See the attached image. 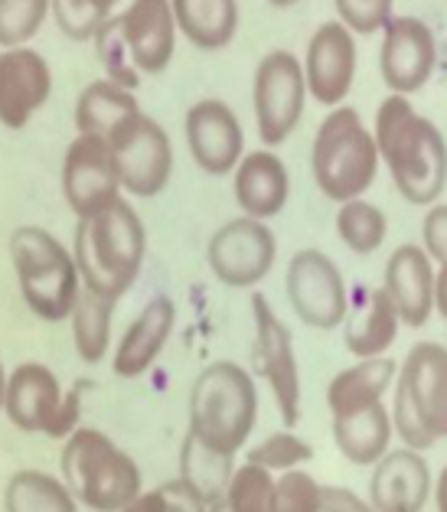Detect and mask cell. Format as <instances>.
I'll return each instance as SVG.
<instances>
[{"label":"cell","mask_w":447,"mask_h":512,"mask_svg":"<svg viewBox=\"0 0 447 512\" xmlns=\"http://www.w3.org/2000/svg\"><path fill=\"white\" fill-rule=\"evenodd\" d=\"M10 261L20 284L23 304L40 320H69L82 294V274L76 255L53 232L40 226H20L10 235Z\"/></svg>","instance_id":"3"},{"label":"cell","mask_w":447,"mask_h":512,"mask_svg":"<svg viewBox=\"0 0 447 512\" xmlns=\"http://www.w3.org/2000/svg\"><path fill=\"white\" fill-rule=\"evenodd\" d=\"M118 512H164V490H151V493L134 496L131 503Z\"/></svg>","instance_id":"45"},{"label":"cell","mask_w":447,"mask_h":512,"mask_svg":"<svg viewBox=\"0 0 447 512\" xmlns=\"http://www.w3.org/2000/svg\"><path fill=\"white\" fill-rule=\"evenodd\" d=\"M186 147L196 160V167L209 177L235 173L245 157V134L235 111L219 98H203L186 111Z\"/></svg>","instance_id":"14"},{"label":"cell","mask_w":447,"mask_h":512,"mask_svg":"<svg viewBox=\"0 0 447 512\" xmlns=\"http://www.w3.org/2000/svg\"><path fill=\"white\" fill-rule=\"evenodd\" d=\"M115 297L95 294L82 287L76 310H72V340L82 362H102L111 346V317H115Z\"/></svg>","instance_id":"31"},{"label":"cell","mask_w":447,"mask_h":512,"mask_svg":"<svg viewBox=\"0 0 447 512\" xmlns=\"http://www.w3.org/2000/svg\"><path fill=\"white\" fill-rule=\"evenodd\" d=\"M310 457H314V447H310L304 437H297L291 431H278V434H268L262 444H255L252 451H248V464L265 467L271 473H288L307 464Z\"/></svg>","instance_id":"37"},{"label":"cell","mask_w":447,"mask_h":512,"mask_svg":"<svg viewBox=\"0 0 447 512\" xmlns=\"http://www.w3.org/2000/svg\"><path fill=\"white\" fill-rule=\"evenodd\" d=\"M72 255L82 274V287L121 301L138 281L147 258V232L138 209L118 196L115 203L79 219Z\"/></svg>","instance_id":"2"},{"label":"cell","mask_w":447,"mask_h":512,"mask_svg":"<svg viewBox=\"0 0 447 512\" xmlns=\"http://www.w3.org/2000/svg\"><path fill=\"white\" fill-rule=\"evenodd\" d=\"M431 470L421 451H392L372 470L369 503L379 512H421L431 496Z\"/></svg>","instance_id":"20"},{"label":"cell","mask_w":447,"mask_h":512,"mask_svg":"<svg viewBox=\"0 0 447 512\" xmlns=\"http://www.w3.org/2000/svg\"><path fill=\"white\" fill-rule=\"evenodd\" d=\"M111 157H115L121 190H128L131 196L151 199L170 183L173 173V147L170 137L160 124L138 111L124 124H118L108 134Z\"/></svg>","instance_id":"8"},{"label":"cell","mask_w":447,"mask_h":512,"mask_svg":"<svg viewBox=\"0 0 447 512\" xmlns=\"http://www.w3.org/2000/svg\"><path fill=\"white\" fill-rule=\"evenodd\" d=\"M49 10L53 0H0V46H27L40 33Z\"/></svg>","instance_id":"34"},{"label":"cell","mask_w":447,"mask_h":512,"mask_svg":"<svg viewBox=\"0 0 447 512\" xmlns=\"http://www.w3.org/2000/svg\"><path fill=\"white\" fill-rule=\"evenodd\" d=\"M421 239H425V252L447 265V206H431L425 222H421Z\"/></svg>","instance_id":"42"},{"label":"cell","mask_w":447,"mask_h":512,"mask_svg":"<svg viewBox=\"0 0 447 512\" xmlns=\"http://www.w3.org/2000/svg\"><path fill=\"white\" fill-rule=\"evenodd\" d=\"M288 301L314 330H337L350 314V294L337 261L320 248H301L288 265Z\"/></svg>","instance_id":"10"},{"label":"cell","mask_w":447,"mask_h":512,"mask_svg":"<svg viewBox=\"0 0 447 512\" xmlns=\"http://www.w3.org/2000/svg\"><path fill=\"white\" fill-rule=\"evenodd\" d=\"M82 395H85V382H79V385H72V389L62 395V405H59V411H56V418H53V424L46 428V434L49 437H56V441H66L69 434H76L79 428V415H82Z\"/></svg>","instance_id":"41"},{"label":"cell","mask_w":447,"mask_h":512,"mask_svg":"<svg viewBox=\"0 0 447 512\" xmlns=\"http://www.w3.org/2000/svg\"><path fill=\"white\" fill-rule=\"evenodd\" d=\"M320 512H379V509L369 499L346 490V486H320Z\"/></svg>","instance_id":"43"},{"label":"cell","mask_w":447,"mask_h":512,"mask_svg":"<svg viewBox=\"0 0 447 512\" xmlns=\"http://www.w3.org/2000/svg\"><path fill=\"white\" fill-rule=\"evenodd\" d=\"M333 4L353 33H376L389 27L395 0H333Z\"/></svg>","instance_id":"39"},{"label":"cell","mask_w":447,"mask_h":512,"mask_svg":"<svg viewBox=\"0 0 447 512\" xmlns=\"http://www.w3.org/2000/svg\"><path fill=\"white\" fill-rule=\"evenodd\" d=\"M235 203L252 219H275L288 206L291 177L284 160L271 151H252L235 167Z\"/></svg>","instance_id":"23"},{"label":"cell","mask_w":447,"mask_h":512,"mask_svg":"<svg viewBox=\"0 0 447 512\" xmlns=\"http://www.w3.org/2000/svg\"><path fill=\"white\" fill-rule=\"evenodd\" d=\"M278 258V239L262 219L239 216L219 226L213 232L206 248L209 271L216 274L219 284L245 291L268 278V271L275 268Z\"/></svg>","instance_id":"9"},{"label":"cell","mask_w":447,"mask_h":512,"mask_svg":"<svg viewBox=\"0 0 447 512\" xmlns=\"http://www.w3.org/2000/svg\"><path fill=\"white\" fill-rule=\"evenodd\" d=\"M7 372H4V362H0V415H4V405H7Z\"/></svg>","instance_id":"48"},{"label":"cell","mask_w":447,"mask_h":512,"mask_svg":"<svg viewBox=\"0 0 447 512\" xmlns=\"http://www.w3.org/2000/svg\"><path fill=\"white\" fill-rule=\"evenodd\" d=\"M271 493H275V473L255 464L235 467L232 480L209 512H271Z\"/></svg>","instance_id":"33"},{"label":"cell","mask_w":447,"mask_h":512,"mask_svg":"<svg viewBox=\"0 0 447 512\" xmlns=\"http://www.w3.org/2000/svg\"><path fill=\"white\" fill-rule=\"evenodd\" d=\"M395 372H399L395 359L372 356V359H359L356 366L343 369L340 376H333L327 389V405L333 411V418L379 405L382 398H386V392L392 389Z\"/></svg>","instance_id":"26"},{"label":"cell","mask_w":447,"mask_h":512,"mask_svg":"<svg viewBox=\"0 0 447 512\" xmlns=\"http://www.w3.org/2000/svg\"><path fill=\"white\" fill-rule=\"evenodd\" d=\"M258 418L255 379L239 362H213L190 389V434L222 454H239Z\"/></svg>","instance_id":"4"},{"label":"cell","mask_w":447,"mask_h":512,"mask_svg":"<svg viewBox=\"0 0 447 512\" xmlns=\"http://www.w3.org/2000/svg\"><path fill=\"white\" fill-rule=\"evenodd\" d=\"M386 232H389V222H386V212L379 206L366 203L363 196L350 199V203H340L337 235L353 255L366 258L372 252H379L382 242H386Z\"/></svg>","instance_id":"32"},{"label":"cell","mask_w":447,"mask_h":512,"mask_svg":"<svg viewBox=\"0 0 447 512\" xmlns=\"http://www.w3.org/2000/svg\"><path fill=\"white\" fill-rule=\"evenodd\" d=\"M170 4L177 30L206 53L226 49L239 30V0H170Z\"/></svg>","instance_id":"27"},{"label":"cell","mask_w":447,"mask_h":512,"mask_svg":"<svg viewBox=\"0 0 447 512\" xmlns=\"http://www.w3.org/2000/svg\"><path fill=\"white\" fill-rule=\"evenodd\" d=\"M49 92H53V69L36 49H0V124L4 128H27L30 118L49 102Z\"/></svg>","instance_id":"16"},{"label":"cell","mask_w":447,"mask_h":512,"mask_svg":"<svg viewBox=\"0 0 447 512\" xmlns=\"http://www.w3.org/2000/svg\"><path fill=\"white\" fill-rule=\"evenodd\" d=\"M434 62H438V43L425 20L418 17H392L382 30L379 72L392 95H412L425 89Z\"/></svg>","instance_id":"13"},{"label":"cell","mask_w":447,"mask_h":512,"mask_svg":"<svg viewBox=\"0 0 447 512\" xmlns=\"http://www.w3.org/2000/svg\"><path fill=\"white\" fill-rule=\"evenodd\" d=\"M7 512H79L66 480L49 477L43 470H17L4 493Z\"/></svg>","instance_id":"30"},{"label":"cell","mask_w":447,"mask_h":512,"mask_svg":"<svg viewBox=\"0 0 447 512\" xmlns=\"http://www.w3.org/2000/svg\"><path fill=\"white\" fill-rule=\"evenodd\" d=\"M346 349L359 359L382 356L399 336L402 320L395 314L389 294L382 287H359L356 301L350 304L346 314Z\"/></svg>","instance_id":"24"},{"label":"cell","mask_w":447,"mask_h":512,"mask_svg":"<svg viewBox=\"0 0 447 512\" xmlns=\"http://www.w3.org/2000/svg\"><path fill=\"white\" fill-rule=\"evenodd\" d=\"M399 389L425 421V428L438 437H447V346L415 343L402 362Z\"/></svg>","instance_id":"19"},{"label":"cell","mask_w":447,"mask_h":512,"mask_svg":"<svg viewBox=\"0 0 447 512\" xmlns=\"http://www.w3.org/2000/svg\"><path fill=\"white\" fill-rule=\"evenodd\" d=\"M376 144L392 183L408 203L431 206L447 186V141L405 95H389L376 115Z\"/></svg>","instance_id":"1"},{"label":"cell","mask_w":447,"mask_h":512,"mask_svg":"<svg viewBox=\"0 0 447 512\" xmlns=\"http://www.w3.org/2000/svg\"><path fill=\"white\" fill-rule=\"evenodd\" d=\"M255 314V362L258 372L275 392V402L281 408L284 424H297L301 418V372H297V353L291 330L275 310H271L268 297H252Z\"/></svg>","instance_id":"11"},{"label":"cell","mask_w":447,"mask_h":512,"mask_svg":"<svg viewBox=\"0 0 447 512\" xmlns=\"http://www.w3.org/2000/svg\"><path fill=\"white\" fill-rule=\"evenodd\" d=\"M164 490V512H209L206 499L200 493H193L180 477L160 486Z\"/></svg>","instance_id":"44"},{"label":"cell","mask_w":447,"mask_h":512,"mask_svg":"<svg viewBox=\"0 0 447 512\" xmlns=\"http://www.w3.org/2000/svg\"><path fill=\"white\" fill-rule=\"evenodd\" d=\"M307 92L314 102L340 108L356 79V40L343 20L320 23L307 43L304 56Z\"/></svg>","instance_id":"15"},{"label":"cell","mask_w":447,"mask_h":512,"mask_svg":"<svg viewBox=\"0 0 447 512\" xmlns=\"http://www.w3.org/2000/svg\"><path fill=\"white\" fill-rule=\"evenodd\" d=\"M95 49H98V62L105 66V76L111 82L124 85V89H138L141 82V69L134 66V56L128 43H124V33H121V20L111 17L102 30L95 36Z\"/></svg>","instance_id":"36"},{"label":"cell","mask_w":447,"mask_h":512,"mask_svg":"<svg viewBox=\"0 0 447 512\" xmlns=\"http://www.w3.org/2000/svg\"><path fill=\"white\" fill-rule=\"evenodd\" d=\"M271 512H320V483L307 470H288L275 480Z\"/></svg>","instance_id":"38"},{"label":"cell","mask_w":447,"mask_h":512,"mask_svg":"<svg viewBox=\"0 0 447 512\" xmlns=\"http://www.w3.org/2000/svg\"><path fill=\"white\" fill-rule=\"evenodd\" d=\"M232 457L235 454H222L186 431V441L180 451V480L190 486L193 493H200L206 499V506L216 503V499L226 493V486L235 473Z\"/></svg>","instance_id":"29"},{"label":"cell","mask_w":447,"mask_h":512,"mask_svg":"<svg viewBox=\"0 0 447 512\" xmlns=\"http://www.w3.org/2000/svg\"><path fill=\"white\" fill-rule=\"evenodd\" d=\"M392 434V411L382 402L353 411V415L333 418V441H337L340 454L356 467H376L389 451Z\"/></svg>","instance_id":"25"},{"label":"cell","mask_w":447,"mask_h":512,"mask_svg":"<svg viewBox=\"0 0 447 512\" xmlns=\"http://www.w3.org/2000/svg\"><path fill=\"white\" fill-rule=\"evenodd\" d=\"M307 76L304 66L297 62L288 49H271V53L258 62L252 102H255V124L258 137L268 147H278L291 137L297 121L304 115L307 102Z\"/></svg>","instance_id":"7"},{"label":"cell","mask_w":447,"mask_h":512,"mask_svg":"<svg viewBox=\"0 0 447 512\" xmlns=\"http://www.w3.org/2000/svg\"><path fill=\"white\" fill-rule=\"evenodd\" d=\"M379 164L382 154L376 134L366 128L356 108L340 105L320 121L310 167H314V180L327 199L333 203L359 199L376 180Z\"/></svg>","instance_id":"5"},{"label":"cell","mask_w":447,"mask_h":512,"mask_svg":"<svg viewBox=\"0 0 447 512\" xmlns=\"http://www.w3.org/2000/svg\"><path fill=\"white\" fill-rule=\"evenodd\" d=\"M62 385L56 372L43 362H20L7 379V405L4 415L10 424L27 434H46L62 405Z\"/></svg>","instance_id":"21"},{"label":"cell","mask_w":447,"mask_h":512,"mask_svg":"<svg viewBox=\"0 0 447 512\" xmlns=\"http://www.w3.org/2000/svg\"><path fill=\"white\" fill-rule=\"evenodd\" d=\"M173 323H177V307H173L170 297H164V294L151 297L141 314L134 317L131 327L124 330L121 343L115 349V362H111L115 376H121V379L144 376V372L157 362V356L164 353V346L173 333Z\"/></svg>","instance_id":"22"},{"label":"cell","mask_w":447,"mask_h":512,"mask_svg":"<svg viewBox=\"0 0 447 512\" xmlns=\"http://www.w3.org/2000/svg\"><path fill=\"white\" fill-rule=\"evenodd\" d=\"M118 0H53V17L69 40H95Z\"/></svg>","instance_id":"35"},{"label":"cell","mask_w":447,"mask_h":512,"mask_svg":"<svg viewBox=\"0 0 447 512\" xmlns=\"http://www.w3.org/2000/svg\"><path fill=\"white\" fill-rule=\"evenodd\" d=\"M62 196L79 219L92 216L121 196V180L108 137L79 134L62 157Z\"/></svg>","instance_id":"12"},{"label":"cell","mask_w":447,"mask_h":512,"mask_svg":"<svg viewBox=\"0 0 447 512\" xmlns=\"http://www.w3.org/2000/svg\"><path fill=\"white\" fill-rule=\"evenodd\" d=\"M118 20L141 76L164 72L177 49V17L170 0H131Z\"/></svg>","instance_id":"18"},{"label":"cell","mask_w":447,"mask_h":512,"mask_svg":"<svg viewBox=\"0 0 447 512\" xmlns=\"http://www.w3.org/2000/svg\"><path fill=\"white\" fill-rule=\"evenodd\" d=\"M271 7H294V4H301V0H268Z\"/></svg>","instance_id":"49"},{"label":"cell","mask_w":447,"mask_h":512,"mask_svg":"<svg viewBox=\"0 0 447 512\" xmlns=\"http://www.w3.org/2000/svg\"><path fill=\"white\" fill-rule=\"evenodd\" d=\"M392 428L395 434L402 437L405 447H412V451H428V447L438 444V437H434L425 421L418 418V411L408 402V395L395 385V398H392Z\"/></svg>","instance_id":"40"},{"label":"cell","mask_w":447,"mask_h":512,"mask_svg":"<svg viewBox=\"0 0 447 512\" xmlns=\"http://www.w3.org/2000/svg\"><path fill=\"white\" fill-rule=\"evenodd\" d=\"M434 499H438V512H447V467L441 470L438 486H434Z\"/></svg>","instance_id":"47"},{"label":"cell","mask_w":447,"mask_h":512,"mask_svg":"<svg viewBox=\"0 0 447 512\" xmlns=\"http://www.w3.org/2000/svg\"><path fill=\"white\" fill-rule=\"evenodd\" d=\"M59 467L72 496L95 512H118L144 493L141 467L134 464V457L95 428H79L66 437Z\"/></svg>","instance_id":"6"},{"label":"cell","mask_w":447,"mask_h":512,"mask_svg":"<svg viewBox=\"0 0 447 512\" xmlns=\"http://www.w3.org/2000/svg\"><path fill=\"white\" fill-rule=\"evenodd\" d=\"M434 310L447 320V265L438 268V284H434Z\"/></svg>","instance_id":"46"},{"label":"cell","mask_w":447,"mask_h":512,"mask_svg":"<svg viewBox=\"0 0 447 512\" xmlns=\"http://www.w3.org/2000/svg\"><path fill=\"white\" fill-rule=\"evenodd\" d=\"M434 284H438V271H434V258L425 252V245H399L386 265V284L382 291L389 294L395 314L405 327H425L434 314Z\"/></svg>","instance_id":"17"},{"label":"cell","mask_w":447,"mask_h":512,"mask_svg":"<svg viewBox=\"0 0 447 512\" xmlns=\"http://www.w3.org/2000/svg\"><path fill=\"white\" fill-rule=\"evenodd\" d=\"M141 105L131 89L111 82V79H95L82 89L76 102V128L79 134H98L108 137L111 131L124 124L131 115H138Z\"/></svg>","instance_id":"28"}]
</instances>
